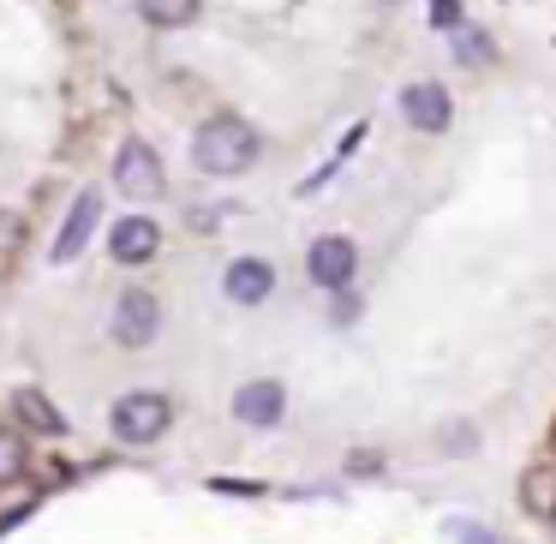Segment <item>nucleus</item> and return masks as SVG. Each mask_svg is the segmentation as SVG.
<instances>
[{
    "instance_id": "nucleus-5",
    "label": "nucleus",
    "mask_w": 556,
    "mask_h": 544,
    "mask_svg": "<svg viewBox=\"0 0 556 544\" xmlns=\"http://www.w3.org/2000/svg\"><path fill=\"white\" fill-rule=\"evenodd\" d=\"M353 269H359V252H353V240H341V233H324V240H312V252H305V276L329 293L348 288Z\"/></svg>"
},
{
    "instance_id": "nucleus-16",
    "label": "nucleus",
    "mask_w": 556,
    "mask_h": 544,
    "mask_svg": "<svg viewBox=\"0 0 556 544\" xmlns=\"http://www.w3.org/2000/svg\"><path fill=\"white\" fill-rule=\"evenodd\" d=\"M448 539H455V544H496L491 532H484V527H472V520H448Z\"/></svg>"
},
{
    "instance_id": "nucleus-10",
    "label": "nucleus",
    "mask_w": 556,
    "mask_h": 544,
    "mask_svg": "<svg viewBox=\"0 0 556 544\" xmlns=\"http://www.w3.org/2000/svg\"><path fill=\"white\" fill-rule=\"evenodd\" d=\"M281 413H288V389L281 383H245L233 395V419L240 425H281Z\"/></svg>"
},
{
    "instance_id": "nucleus-3",
    "label": "nucleus",
    "mask_w": 556,
    "mask_h": 544,
    "mask_svg": "<svg viewBox=\"0 0 556 544\" xmlns=\"http://www.w3.org/2000/svg\"><path fill=\"white\" fill-rule=\"evenodd\" d=\"M114 186H121L132 204H156L162 192H168V174H162L156 150L144 144V138H126L121 156H114Z\"/></svg>"
},
{
    "instance_id": "nucleus-8",
    "label": "nucleus",
    "mask_w": 556,
    "mask_h": 544,
    "mask_svg": "<svg viewBox=\"0 0 556 544\" xmlns=\"http://www.w3.org/2000/svg\"><path fill=\"white\" fill-rule=\"evenodd\" d=\"M401 114H407L413 132H443L455 109H448V90L443 85H407V90H401Z\"/></svg>"
},
{
    "instance_id": "nucleus-13",
    "label": "nucleus",
    "mask_w": 556,
    "mask_h": 544,
    "mask_svg": "<svg viewBox=\"0 0 556 544\" xmlns=\"http://www.w3.org/2000/svg\"><path fill=\"white\" fill-rule=\"evenodd\" d=\"M138 13H144V25L156 30H180L198 18V0H138Z\"/></svg>"
},
{
    "instance_id": "nucleus-4",
    "label": "nucleus",
    "mask_w": 556,
    "mask_h": 544,
    "mask_svg": "<svg viewBox=\"0 0 556 544\" xmlns=\"http://www.w3.org/2000/svg\"><path fill=\"white\" fill-rule=\"evenodd\" d=\"M97 222H102V192H78L66 222H61V233H54V245H49V264H73L97 240Z\"/></svg>"
},
{
    "instance_id": "nucleus-7",
    "label": "nucleus",
    "mask_w": 556,
    "mask_h": 544,
    "mask_svg": "<svg viewBox=\"0 0 556 544\" xmlns=\"http://www.w3.org/2000/svg\"><path fill=\"white\" fill-rule=\"evenodd\" d=\"M156 252H162V228L150 216H121V222H114V233H109V257H114V264L138 269V264H150Z\"/></svg>"
},
{
    "instance_id": "nucleus-6",
    "label": "nucleus",
    "mask_w": 556,
    "mask_h": 544,
    "mask_svg": "<svg viewBox=\"0 0 556 544\" xmlns=\"http://www.w3.org/2000/svg\"><path fill=\"white\" fill-rule=\"evenodd\" d=\"M114 341H121V347H144V341H156V329H162V305L150 300V293H121V300H114Z\"/></svg>"
},
{
    "instance_id": "nucleus-2",
    "label": "nucleus",
    "mask_w": 556,
    "mask_h": 544,
    "mask_svg": "<svg viewBox=\"0 0 556 544\" xmlns=\"http://www.w3.org/2000/svg\"><path fill=\"white\" fill-rule=\"evenodd\" d=\"M174 425V401L156 395V389H132V395L114 401V437L121 443H156Z\"/></svg>"
},
{
    "instance_id": "nucleus-15",
    "label": "nucleus",
    "mask_w": 556,
    "mask_h": 544,
    "mask_svg": "<svg viewBox=\"0 0 556 544\" xmlns=\"http://www.w3.org/2000/svg\"><path fill=\"white\" fill-rule=\"evenodd\" d=\"M431 25L437 30H460V0H431Z\"/></svg>"
},
{
    "instance_id": "nucleus-17",
    "label": "nucleus",
    "mask_w": 556,
    "mask_h": 544,
    "mask_svg": "<svg viewBox=\"0 0 556 544\" xmlns=\"http://www.w3.org/2000/svg\"><path fill=\"white\" fill-rule=\"evenodd\" d=\"M455 37H460V30H455ZM460 54H467V61L479 66V61H484V54H491V49H484V37H460Z\"/></svg>"
},
{
    "instance_id": "nucleus-12",
    "label": "nucleus",
    "mask_w": 556,
    "mask_h": 544,
    "mask_svg": "<svg viewBox=\"0 0 556 544\" xmlns=\"http://www.w3.org/2000/svg\"><path fill=\"white\" fill-rule=\"evenodd\" d=\"M520 508L539 520H556V467L551 460H539V467L520 472Z\"/></svg>"
},
{
    "instance_id": "nucleus-11",
    "label": "nucleus",
    "mask_w": 556,
    "mask_h": 544,
    "mask_svg": "<svg viewBox=\"0 0 556 544\" xmlns=\"http://www.w3.org/2000/svg\"><path fill=\"white\" fill-rule=\"evenodd\" d=\"M13 413H18V425H25V431H37V437H66V413L54 407L42 389H18Z\"/></svg>"
},
{
    "instance_id": "nucleus-9",
    "label": "nucleus",
    "mask_w": 556,
    "mask_h": 544,
    "mask_svg": "<svg viewBox=\"0 0 556 544\" xmlns=\"http://www.w3.org/2000/svg\"><path fill=\"white\" fill-rule=\"evenodd\" d=\"M222 288H228V300H233V305H264V300H269V288H276V269H269L264 257H240V264H228Z\"/></svg>"
},
{
    "instance_id": "nucleus-14",
    "label": "nucleus",
    "mask_w": 556,
    "mask_h": 544,
    "mask_svg": "<svg viewBox=\"0 0 556 544\" xmlns=\"http://www.w3.org/2000/svg\"><path fill=\"white\" fill-rule=\"evenodd\" d=\"M25 467H30V448H25V437H18V431H0V484L25 479Z\"/></svg>"
},
{
    "instance_id": "nucleus-1",
    "label": "nucleus",
    "mask_w": 556,
    "mask_h": 544,
    "mask_svg": "<svg viewBox=\"0 0 556 544\" xmlns=\"http://www.w3.org/2000/svg\"><path fill=\"white\" fill-rule=\"evenodd\" d=\"M257 150H264V138H257V126L240 121V114H216V121H204L192 138V162L204 174H216V180L245 174L257 162Z\"/></svg>"
}]
</instances>
